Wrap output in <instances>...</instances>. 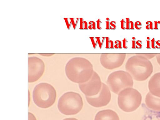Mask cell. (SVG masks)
Wrapping results in <instances>:
<instances>
[{
  "mask_svg": "<svg viewBox=\"0 0 160 120\" xmlns=\"http://www.w3.org/2000/svg\"><path fill=\"white\" fill-rule=\"evenodd\" d=\"M83 99L79 93L68 92L64 93L59 100L58 107L59 111L66 115H75L81 111Z\"/></svg>",
  "mask_w": 160,
  "mask_h": 120,
  "instance_id": "277c9868",
  "label": "cell"
},
{
  "mask_svg": "<svg viewBox=\"0 0 160 120\" xmlns=\"http://www.w3.org/2000/svg\"><path fill=\"white\" fill-rule=\"evenodd\" d=\"M156 57L157 59V61L160 65V55H157Z\"/></svg>",
  "mask_w": 160,
  "mask_h": 120,
  "instance_id": "b9f144b4",
  "label": "cell"
},
{
  "mask_svg": "<svg viewBox=\"0 0 160 120\" xmlns=\"http://www.w3.org/2000/svg\"><path fill=\"white\" fill-rule=\"evenodd\" d=\"M119 48L120 49H122V44L121 41L118 40Z\"/></svg>",
  "mask_w": 160,
  "mask_h": 120,
  "instance_id": "ab89813d",
  "label": "cell"
},
{
  "mask_svg": "<svg viewBox=\"0 0 160 120\" xmlns=\"http://www.w3.org/2000/svg\"><path fill=\"white\" fill-rule=\"evenodd\" d=\"M70 19L71 20L74 29H75L76 28L77 24H78L79 20H80V18H70Z\"/></svg>",
  "mask_w": 160,
  "mask_h": 120,
  "instance_id": "5bb4252c",
  "label": "cell"
},
{
  "mask_svg": "<svg viewBox=\"0 0 160 120\" xmlns=\"http://www.w3.org/2000/svg\"><path fill=\"white\" fill-rule=\"evenodd\" d=\"M125 58L124 56H102L100 58V61L105 68L111 70L121 66L124 61Z\"/></svg>",
  "mask_w": 160,
  "mask_h": 120,
  "instance_id": "30bf717a",
  "label": "cell"
},
{
  "mask_svg": "<svg viewBox=\"0 0 160 120\" xmlns=\"http://www.w3.org/2000/svg\"><path fill=\"white\" fill-rule=\"evenodd\" d=\"M93 65L88 60L81 58L70 60L66 65V74L75 83L82 84L88 81L93 73Z\"/></svg>",
  "mask_w": 160,
  "mask_h": 120,
  "instance_id": "6da1fadb",
  "label": "cell"
},
{
  "mask_svg": "<svg viewBox=\"0 0 160 120\" xmlns=\"http://www.w3.org/2000/svg\"><path fill=\"white\" fill-rule=\"evenodd\" d=\"M96 38L97 39V42H98L100 48V49H101L104 42L106 38L104 37H102V38L100 37H97Z\"/></svg>",
  "mask_w": 160,
  "mask_h": 120,
  "instance_id": "9a60e30c",
  "label": "cell"
},
{
  "mask_svg": "<svg viewBox=\"0 0 160 120\" xmlns=\"http://www.w3.org/2000/svg\"><path fill=\"white\" fill-rule=\"evenodd\" d=\"M150 93L160 98V73L155 74L151 77L148 82Z\"/></svg>",
  "mask_w": 160,
  "mask_h": 120,
  "instance_id": "8fae6325",
  "label": "cell"
},
{
  "mask_svg": "<svg viewBox=\"0 0 160 120\" xmlns=\"http://www.w3.org/2000/svg\"><path fill=\"white\" fill-rule=\"evenodd\" d=\"M132 39L133 40L135 41L136 40V38H135V37H133Z\"/></svg>",
  "mask_w": 160,
  "mask_h": 120,
  "instance_id": "bcb514c9",
  "label": "cell"
},
{
  "mask_svg": "<svg viewBox=\"0 0 160 120\" xmlns=\"http://www.w3.org/2000/svg\"><path fill=\"white\" fill-rule=\"evenodd\" d=\"M84 29H86V30H88V23L86 21H84Z\"/></svg>",
  "mask_w": 160,
  "mask_h": 120,
  "instance_id": "4dcf8cb0",
  "label": "cell"
},
{
  "mask_svg": "<svg viewBox=\"0 0 160 120\" xmlns=\"http://www.w3.org/2000/svg\"><path fill=\"white\" fill-rule=\"evenodd\" d=\"M154 29L155 30H159V29L158 28V25L159 24H158L157 21H154Z\"/></svg>",
  "mask_w": 160,
  "mask_h": 120,
  "instance_id": "d6a6232c",
  "label": "cell"
},
{
  "mask_svg": "<svg viewBox=\"0 0 160 120\" xmlns=\"http://www.w3.org/2000/svg\"><path fill=\"white\" fill-rule=\"evenodd\" d=\"M95 120H120V119L116 112L108 109L99 111L96 115Z\"/></svg>",
  "mask_w": 160,
  "mask_h": 120,
  "instance_id": "7c38bea8",
  "label": "cell"
},
{
  "mask_svg": "<svg viewBox=\"0 0 160 120\" xmlns=\"http://www.w3.org/2000/svg\"><path fill=\"white\" fill-rule=\"evenodd\" d=\"M45 65L40 59L29 58L28 60V82L33 83L39 79L43 74Z\"/></svg>",
  "mask_w": 160,
  "mask_h": 120,
  "instance_id": "ba28073f",
  "label": "cell"
},
{
  "mask_svg": "<svg viewBox=\"0 0 160 120\" xmlns=\"http://www.w3.org/2000/svg\"><path fill=\"white\" fill-rule=\"evenodd\" d=\"M158 24H160V21H158Z\"/></svg>",
  "mask_w": 160,
  "mask_h": 120,
  "instance_id": "681fc988",
  "label": "cell"
},
{
  "mask_svg": "<svg viewBox=\"0 0 160 120\" xmlns=\"http://www.w3.org/2000/svg\"><path fill=\"white\" fill-rule=\"evenodd\" d=\"M147 47L146 48L147 49H151V41L147 40Z\"/></svg>",
  "mask_w": 160,
  "mask_h": 120,
  "instance_id": "f546056e",
  "label": "cell"
},
{
  "mask_svg": "<svg viewBox=\"0 0 160 120\" xmlns=\"http://www.w3.org/2000/svg\"><path fill=\"white\" fill-rule=\"evenodd\" d=\"M90 38L91 40L92 43L93 44L94 49L96 48L97 44H98L97 39L96 37H90Z\"/></svg>",
  "mask_w": 160,
  "mask_h": 120,
  "instance_id": "2e32d148",
  "label": "cell"
},
{
  "mask_svg": "<svg viewBox=\"0 0 160 120\" xmlns=\"http://www.w3.org/2000/svg\"><path fill=\"white\" fill-rule=\"evenodd\" d=\"M141 101V93L132 88H125L122 90L118 95V106L122 110L126 112L135 111L139 107Z\"/></svg>",
  "mask_w": 160,
  "mask_h": 120,
  "instance_id": "5b68a950",
  "label": "cell"
},
{
  "mask_svg": "<svg viewBox=\"0 0 160 120\" xmlns=\"http://www.w3.org/2000/svg\"><path fill=\"white\" fill-rule=\"evenodd\" d=\"M146 28L147 29V30H149L150 29V24L149 25H147L146 26Z\"/></svg>",
  "mask_w": 160,
  "mask_h": 120,
  "instance_id": "ee69618b",
  "label": "cell"
},
{
  "mask_svg": "<svg viewBox=\"0 0 160 120\" xmlns=\"http://www.w3.org/2000/svg\"><path fill=\"white\" fill-rule=\"evenodd\" d=\"M132 48L133 49H136V41L132 40Z\"/></svg>",
  "mask_w": 160,
  "mask_h": 120,
  "instance_id": "836d02e7",
  "label": "cell"
},
{
  "mask_svg": "<svg viewBox=\"0 0 160 120\" xmlns=\"http://www.w3.org/2000/svg\"><path fill=\"white\" fill-rule=\"evenodd\" d=\"M125 67L126 70L137 81L146 80L153 71L151 62L145 57H131L127 62Z\"/></svg>",
  "mask_w": 160,
  "mask_h": 120,
  "instance_id": "7a4b0ae2",
  "label": "cell"
},
{
  "mask_svg": "<svg viewBox=\"0 0 160 120\" xmlns=\"http://www.w3.org/2000/svg\"><path fill=\"white\" fill-rule=\"evenodd\" d=\"M146 24L147 25H149V24H150V21H147V22L146 23Z\"/></svg>",
  "mask_w": 160,
  "mask_h": 120,
  "instance_id": "f6af8a7d",
  "label": "cell"
},
{
  "mask_svg": "<svg viewBox=\"0 0 160 120\" xmlns=\"http://www.w3.org/2000/svg\"><path fill=\"white\" fill-rule=\"evenodd\" d=\"M151 47L154 49H156V41L154 38H153L151 41Z\"/></svg>",
  "mask_w": 160,
  "mask_h": 120,
  "instance_id": "603a6c76",
  "label": "cell"
},
{
  "mask_svg": "<svg viewBox=\"0 0 160 120\" xmlns=\"http://www.w3.org/2000/svg\"><path fill=\"white\" fill-rule=\"evenodd\" d=\"M88 29H90V30H92L93 29V26L92 25H90L89 26Z\"/></svg>",
  "mask_w": 160,
  "mask_h": 120,
  "instance_id": "7bdbcfd3",
  "label": "cell"
},
{
  "mask_svg": "<svg viewBox=\"0 0 160 120\" xmlns=\"http://www.w3.org/2000/svg\"><path fill=\"white\" fill-rule=\"evenodd\" d=\"M106 29L107 30H110V23L109 21H106Z\"/></svg>",
  "mask_w": 160,
  "mask_h": 120,
  "instance_id": "d590c367",
  "label": "cell"
},
{
  "mask_svg": "<svg viewBox=\"0 0 160 120\" xmlns=\"http://www.w3.org/2000/svg\"><path fill=\"white\" fill-rule=\"evenodd\" d=\"M142 24L140 21H137L135 23V27L138 30H140L142 28Z\"/></svg>",
  "mask_w": 160,
  "mask_h": 120,
  "instance_id": "e0dca14e",
  "label": "cell"
},
{
  "mask_svg": "<svg viewBox=\"0 0 160 120\" xmlns=\"http://www.w3.org/2000/svg\"><path fill=\"white\" fill-rule=\"evenodd\" d=\"M147 39L148 40L150 41V40H151V38H150L149 37H147Z\"/></svg>",
  "mask_w": 160,
  "mask_h": 120,
  "instance_id": "7dc6e473",
  "label": "cell"
},
{
  "mask_svg": "<svg viewBox=\"0 0 160 120\" xmlns=\"http://www.w3.org/2000/svg\"><path fill=\"white\" fill-rule=\"evenodd\" d=\"M150 29L151 30H153L154 29V24H153V23L151 22V21H150Z\"/></svg>",
  "mask_w": 160,
  "mask_h": 120,
  "instance_id": "f35d334b",
  "label": "cell"
},
{
  "mask_svg": "<svg viewBox=\"0 0 160 120\" xmlns=\"http://www.w3.org/2000/svg\"><path fill=\"white\" fill-rule=\"evenodd\" d=\"M123 42V48L125 49H127L128 48V47L127 45V44L128 43V41L127 40L126 38H125L122 41Z\"/></svg>",
  "mask_w": 160,
  "mask_h": 120,
  "instance_id": "d4e9b609",
  "label": "cell"
},
{
  "mask_svg": "<svg viewBox=\"0 0 160 120\" xmlns=\"http://www.w3.org/2000/svg\"><path fill=\"white\" fill-rule=\"evenodd\" d=\"M121 24V28L123 30H125L126 29V23L125 22L124 19H123L120 21Z\"/></svg>",
  "mask_w": 160,
  "mask_h": 120,
  "instance_id": "ffe728a7",
  "label": "cell"
},
{
  "mask_svg": "<svg viewBox=\"0 0 160 120\" xmlns=\"http://www.w3.org/2000/svg\"><path fill=\"white\" fill-rule=\"evenodd\" d=\"M126 29H127V30H130V26H131L130 19L128 18H126Z\"/></svg>",
  "mask_w": 160,
  "mask_h": 120,
  "instance_id": "7402d4cb",
  "label": "cell"
},
{
  "mask_svg": "<svg viewBox=\"0 0 160 120\" xmlns=\"http://www.w3.org/2000/svg\"><path fill=\"white\" fill-rule=\"evenodd\" d=\"M106 39V47L107 49H110V38L108 37H105Z\"/></svg>",
  "mask_w": 160,
  "mask_h": 120,
  "instance_id": "4316f807",
  "label": "cell"
},
{
  "mask_svg": "<svg viewBox=\"0 0 160 120\" xmlns=\"http://www.w3.org/2000/svg\"><path fill=\"white\" fill-rule=\"evenodd\" d=\"M63 120H78L75 118H67L64 119Z\"/></svg>",
  "mask_w": 160,
  "mask_h": 120,
  "instance_id": "60d3db41",
  "label": "cell"
},
{
  "mask_svg": "<svg viewBox=\"0 0 160 120\" xmlns=\"http://www.w3.org/2000/svg\"><path fill=\"white\" fill-rule=\"evenodd\" d=\"M115 45L114 46V48L115 49H118L119 48L118 44V40L115 41Z\"/></svg>",
  "mask_w": 160,
  "mask_h": 120,
  "instance_id": "74e56055",
  "label": "cell"
},
{
  "mask_svg": "<svg viewBox=\"0 0 160 120\" xmlns=\"http://www.w3.org/2000/svg\"><path fill=\"white\" fill-rule=\"evenodd\" d=\"M87 102L91 106L95 107L105 106L109 103L111 94L108 87L102 83L101 90L98 95L91 97L86 96Z\"/></svg>",
  "mask_w": 160,
  "mask_h": 120,
  "instance_id": "9c48e42d",
  "label": "cell"
},
{
  "mask_svg": "<svg viewBox=\"0 0 160 120\" xmlns=\"http://www.w3.org/2000/svg\"><path fill=\"white\" fill-rule=\"evenodd\" d=\"M97 24V28L99 30H101L102 28L101 26V24L102 23L100 19H99L96 22Z\"/></svg>",
  "mask_w": 160,
  "mask_h": 120,
  "instance_id": "484cf974",
  "label": "cell"
},
{
  "mask_svg": "<svg viewBox=\"0 0 160 120\" xmlns=\"http://www.w3.org/2000/svg\"><path fill=\"white\" fill-rule=\"evenodd\" d=\"M142 41L141 40H138L136 42V48L138 49H141L143 48L142 44Z\"/></svg>",
  "mask_w": 160,
  "mask_h": 120,
  "instance_id": "d6986e66",
  "label": "cell"
},
{
  "mask_svg": "<svg viewBox=\"0 0 160 120\" xmlns=\"http://www.w3.org/2000/svg\"><path fill=\"white\" fill-rule=\"evenodd\" d=\"M65 19L68 28L69 29H70L71 26L72 24L71 20L70 18V19H69L68 18H65Z\"/></svg>",
  "mask_w": 160,
  "mask_h": 120,
  "instance_id": "44dd1931",
  "label": "cell"
},
{
  "mask_svg": "<svg viewBox=\"0 0 160 120\" xmlns=\"http://www.w3.org/2000/svg\"><path fill=\"white\" fill-rule=\"evenodd\" d=\"M33 98L36 106L40 108H47L50 107L55 102L56 92L50 84L40 83L34 87Z\"/></svg>",
  "mask_w": 160,
  "mask_h": 120,
  "instance_id": "3957f363",
  "label": "cell"
},
{
  "mask_svg": "<svg viewBox=\"0 0 160 120\" xmlns=\"http://www.w3.org/2000/svg\"><path fill=\"white\" fill-rule=\"evenodd\" d=\"M110 29L111 30H115L116 28V22L115 21H112L110 22Z\"/></svg>",
  "mask_w": 160,
  "mask_h": 120,
  "instance_id": "ac0fdd59",
  "label": "cell"
},
{
  "mask_svg": "<svg viewBox=\"0 0 160 120\" xmlns=\"http://www.w3.org/2000/svg\"><path fill=\"white\" fill-rule=\"evenodd\" d=\"M80 29H84V20L83 18H80Z\"/></svg>",
  "mask_w": 160,
  "mask_h": 120,
  "instance_id": "83f0119b",
  "label": "cell"
},
{
  "mask_svg": "<svg viewBox=\"0 0 160 120\" xmlns=\"http://www.w3.org/2000/svg\"><path fill=\"white\" fill-rule=\"evenodd\" d=\"M89 24H90V25H92V26H93V29H94V30H95V29H96V23L95 22H94V21H90V22H89Z\"/></svg>",
  "mask_w": 160,
  "mask_h": 120,
  "instance_id": "f1b7e54d",
  "label": "cell"
},
{
  "mask_svg": "<svg viewBox=\"0 0 160 120\" xmlns=\"http://www.w3.org/2000/svg\"><path fill=\"white\" fill-rule=\"evenodd\" d=\"M28 120H37L34 115L31 113H28Z\"/></svg>",
  "mask_w": 160,
  "mask_h": 120,
  "instance_id": "cb8c5ba5",
  "label": "cell"
},
{
  "mask_svg": "<svg viewBox=\"0 0 160 120\" xmlns=\"http://www.w3.org/2000/svg\"><path fill=\"white\" fill-rule=\"evenodd\" d=\"M131 23V26H130V29L131 30H134L135 29V24L134 23L133 21H130Z\"/></svg>",
  "mask_w": 160,
  "mask_h": 120,
  "instance_id": "1f68e13d",
  "label": "cell"
},
{
  "mask_svg": "<svg viewBox=\"0 0 160 120\" xmlns=\"http://www.w3.org/2000/svg\"><path fill=\"white\" fill-rule=\"evenodd\" d=\"M102 85L100 76L94 71L90 80L85 83L79 84V86L85 96L91 97L98 94L101 90Z\"/></svg>",
  "mask_w": 160,
  "mask_h": 120,
  "instance_id": "52a82bcc",
  "label": "cell"
},
{
  "mask_svg": "<svg viewBox=\"0 0 160 120\" xmlns=\"http://www.w3.org/2000/svg\"><path fill=\"white\" fill-rule=\"evenodd\" d=\"M156 48L160 49V40L156 41Z\"/></svg>",
  "mask_w": 160,
  "mask_h": 120,
  "instance_id": "e575fe53",
  "label": "cell"
},
{
  "mask_svg": "<svg viewBox=\"0 0 160 120\" xmlns=\"http://www.w3.org/2000/svg\"><path fill=\"white\" fill-rule=\"evenodd\" d=\"M106 20L107 21H109L110 20V19L109 18H106Z\"/></svg>",
  "mask_w": 160,
  "mask_h": 120,
  "instance_id": "c3c4849f",
  "label": "cell"
},
{
  "mask_svg": "<svg viewBox=\"0 0 160 120\" xmlns=\"http://www.w3.org/2000/svg\"><path fill=\"white\" fill-rule=\"evenodd\" d=\"M146 102L147 106L154 111H160V98L149 92L146 95Z\"/></svg>",
  "mask_w": 160,
  "mask_h": 120,
  "instance_id": "4fadbf2b",
  "label": "cell"
},
{
  "mask_svg": "<svg viewBox=\"0 0 160 120\" xmlns=\"http://www.w3.org/2000/svg\"><path fill=\"white\" fill-rule=\"evenodd\" d=\"M107 83L111 91L117 94L125 88L132 87L133 84L131 75L128 72L120 70L110 74Z\"/></svg>",
  "mask_w": 160,
  "mask_h": 120,
  "instance_id": "8992f818",
  "label": "cell"
},
{
  "mask_svg": "<svg viewBox=\"0 0 160 120\" xmlns=\"http://www.w3.org/2000/svg\"><path fill=\"white\" fill-rule=\"evenodd\" d=\"M110 49H113L114 48V43L112 40H110Z\"/></svg>",
  "mask_w": 160,
  "mask_h": 120,
  "instance_id": "8d00e7d4",
  "label": "cell"
}]
</instances>
